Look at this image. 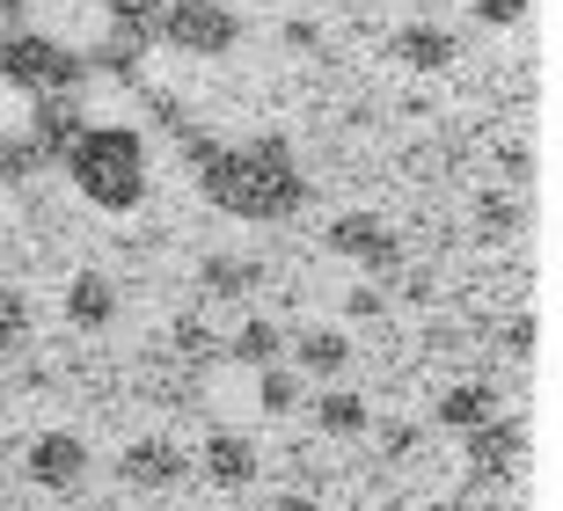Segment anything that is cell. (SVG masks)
<instances>
[{"instance_id":"6da1fadb","label":"cell","mask_w":563,"mask_h":511,"mask_svg":"<svg viewBox=\"0 0 563 511\" xmlns=\"http://www.w3.org/2000/svg\"><path fill=\"white\" fill-rule=\"evenodd\" d=\"M190 162L206 176V198L228 212V220H292L300 204H308V176L292 168L286 140H250V146H212L198 140L190 146Z\"/></svg>"},{"instance_id":"7a4b0ae2","label":"cell","mask_w":563,"mask_h":511,"mask_svg":"<svg viewBox=\"0 0 563 511\" xmlns=\"http://www.w3.org/2000/svg\"><path fill=\"white\" fill-rule=\"evenodd\" d=\"M59 168L96 212H140L146 198V146L132 124H81L59 146Z\"/></svg>"},{"instance_id":"3957f363","label":"cell","mask_w":563,"mask_h":511,"mask_svg":"<svg viewBox=\"0 0 563 511\" xmlns=\"http://www.w3.org/2000/svg\"><path fill=\"white\" fill-rule=\"evenodd\" d=\"M0 81L22 88V96H81L88 88V59L81 52H66V44L37 37V30H8L0 37Z\"/></svg>"},{"instance_id":"277c9868","label":"cell","mask_w":563,"mask_h":511,"mask_svg":"<svg viewBox=\"0 0 563 511\" xmlns=\"http://www.w3.org/2000/svg\"><path fill=\"white\" fill-rule=\"evenodd\" d=\"M154 30L184 59H228L234 44H242V15H234L228 0H162Z\"/></svg>"},{"instance_id":"5b68a950","label":"cell","mask_w":563,"mask_h":511,"mask_svg":"<svg viewBox=\"0 0 563 511\" xmlns=\"http://www.w3.org/2000/svg\"><path fill=\"white\" fill-rule=\"evenodd\" d=\"M88 468H96V453H88L81 431H66V424L37 431V438L22 446V475H30L44 497H74L88 482Z\"/></svg>"},{"instance_id":"8992f818","label":"cell","mask_w":563,"mask_h":511,"mask_svg":"<svg viewBox=\"0 0 563 511\" xmlns=\"http://www.w3.org/2000/svg\"><path fill=\"white\" fill-rule=\"evenodd\" d=\"M322 242H330V256L366 264V270H396L402 264V242H396V226L380 220V212H336Z\"/></svg>"},{"instance_id":"52a82bcc","label":"cell","mask_w":563,"mask_h":511,"mask_svg":"<svg viewBox=\"0 0 563 511\" xmlns=\"http://www.w3.org/2000/svg\"><path fill=\"white\" fill-rule=\"evenodd\" d=\"M520 453H527V424L520 416H490V424H476V431H461V460L483 475V482H498V475H512L520 468Z\"/></svg>"},{"instance_id":"ba28073f","label":"cell","mask_w":563,"mask_h":511,"mask_svg":"<svg viewBox=\"0 0 563 511\" xmlns=\"http://www.w3.org/2000/svg\"><path fill=\"white\" fill-rule=\"evenodd\" d=\"M190 475V453L176 446V438H132L125 453H118V482L125 490H176Z\"/></svg>"},{"instance_id":"9c48e42d","label":"cell","mask_w":563,"mask_h":511,"mask_svg":"<svg viewBox=\"0 0 563 511\" xmlns=\"http://www.w3.org/2000/svg\"><path fill=\"white\" fill-rule=\"evenodd\" d=\"M256 468H264V453H256L250 431H212L206 446H198V475H206L212 490H250Z\"/></svg>"},{"instance_id":"30bf717a","label":"cell","mask_w":563,"mask_h":511,"mask_svg":"<svg viewBox=\"0 0 563 511\" xmlns=\"http://www.w3.org/2000/svg\"><path fill=\"white\" fill-rule=\"evenodd\" d=\"M388 52H396L402 74H446V66L461 59V37L446 30V22L418 15V22H402V30H396V44H388Z\"/></svg>"},{"instance_id":"8fae6325","label":"cell","mask_w":563,"mask_h":511,"mask_svg":"<svg viewBox=\"0 0 563 511\" xmlns=\"http://www.w3.org/2000/svg\"><path fill=\"white\" fill-rule=\"evenodd\" d=\"M59 307H66V322H74V329H110V322H118V286H110L103 270H74Z\"/></svg>"},{"instance_id":"7c38bea8","label":"cell","mask_w":563,"mask_h":511,"mask_svg":"<svg viewBox=\"0 0 563 511\" xmlns=\"http://www.w3.org/2000/svg\"><path fill=\"white\" fill-rule=\"evenodd\" d=\"M498 409H505V402H498V388H490V380H454V388L432 402V424H446V431H476V424H490Z\"/></svg>"},{"instance_id":"4fadbf2b","label":"cell","mask_w":563,"mask_h":511,"mask_svg":"<svg viewBox=\"0 0 563 511\" xmlns=\"http://www.w3.org/2000/svg\"><path fill=\"white\" fill-rule=\"evenodd\" d=\"M286 358H292V373H300V380H336V373L352 366V336H344V329H308Z\"/></svg>"},{"instance_id":"5bb4252c","label":"cell","mask_w":563,"mask_h":511,"mask_svg":"<svg viewBox=\"0 0 563 511\" xmlns=\"http://www.w3.org/2000/svg\"><path fill=\"white\" fill-rule=\"evenodd\" d=\"M314 431L322 438H366L374 431V402L352 395V388H322L314 395Z\"/></svg>"},{"instance_id":"9a60e30c","label":"cell","mask_w":563,"mask_h":511,"mask_svg":"<svg viewBox=\"0 0 563 511\" xmlns=\"http://www.w3.org/2000/svg\"><path fill=\"white\" fill-rule=\"evenodd\" d=\"M81 132V102L74 96H37V118H30V140H37L44 162H59V146Z\"/></svg>"},{"instance_id":"2e32d148","label":"cell","mask_w":563,"mask_h":511,"mask_svg":"<svg viewBox=\"0 0 563 511\" xmlns=\"http://www.w3.org/2000/svg\"><path fill=\"white\" fill-rule=\"evenodd\" d=\"M228 351H234L250 373H256V366H278V358H286V329H278L272 314H250V322L228 336Z\"/></svg>"},{"instance_id":"e0dca14e","label":"cell","mask_w":563,"mask_h":511,"mask_svg":"<svg viewBox=\"0 0 563 511\" xmlns=\"http://www.w3.org/2000/svg\"><path fill=\"white\" fill-rule=\"evenodd\" d=\"M264 286V270L250 264V256H206L198 264V292H212V300H242V292Z\"/></svg>"},{"instance_id":"ac0fdd59","label":"cell","mask_w":563,"mask_h":511,"mask_svg":"<svg viewBox=\"0 0 563 511\" xmlns=\"http://www.w3.org/2000/svg\"><path fill=\"white\" fill-rule=\"evenodd\" d=\"M300 388H308V380H300L286 358H278V366H256V409H272V416H286V409L300 402Z\"/></svg>"},{"instance_id":"d6986e66","label":"cell","mask_w":563,"mask_h":511,"mask_svg":"<svg viewBox=\"0 0 563 511\" xmlns=\"http://www.w3.org/2000/svg\"><path fill=\"white\" fill-rule=\"evenodd\" d=\"M30 329H37V300L22 286H0V351H15Z\"/></svg>"},{"instance_id":"ffe728a7","label":"cell","mask_w":563,"mask_h":511,"mask_svg":"<svg viewBox=\"0 0 563 511\" xmlns=\"http://www.w3.org/2000/svg\"><path fill=\"white\" fill-rule=\"evenodd\" d=\"M534 15V0H468V22L476 30H520Z\"/></svg>"},{"instance_id":"44dd1931","label":"cell","mask_w":563,"mask_h":511,"mask_svg":"<svg viewBox=\"0 0 563 511\" xmlns=\"http://www.w3.org/2000/svg\"><path fill=\"white\" fill-rule=\"evenodd\" d=\"M103 8H110V30H118V37H146V22H154V15H162V0H103Z\"/></svg>"},{"instance_id":"7402d4cb","label":"cell","mask_w":563,"mask_h":511,"mask_svg":"<svg viewBox=\"0 0 563 511\" xmlns=\"http://www.w3.org/2000/svg\"><path fill=\"white\" fill-rule=\"evenodd\" d=\"M30 168H44V154H37V140H8V132H0V184H15V176H30Z\"/></svg>"},{"instance_id":"603a6c76","label":"cell","mask_w":563,"mask_h":511,"mask_svg":"<svg viewBox=\"0 0 563 511\" xmlns=\"http://www.w3.org/2000/svg\"><path fill=\"white\" fill-rule=\"evenodd\" d=\"M476 220L490 226L498 242H512V234H520V204H512V198H483V204H476Z\"/></svg>"},{"instance_id":"cb8c5ba5","label":"cell","mask_w":563,"mask_h":511,"mask_svg":"<svg viewBox=\"0 0 563 511\" xmlns=\"http://www.w3.org/2000/svg\"><path fill=\"white\" fill-rule=\"evenodd\" d=\"M344 314H352V322L380 314V292H374V286H352V292H344Z\"/></svg>"},{"instance_id":"d4e9b609","label":"cell","mask_w":563,"mask_h":511,"mask_svg":"<svg viewBox=\"0 0 563 511\" xmlns=\"http://www.w3.org/2000/svg\"><path fill=\"white\" fill-rule=\"evenodd\" d=\"M505 344H512V351H520V358H527V351H534V322H527V314H520V322L505 329Z\"/></svg>"},{"instance_id":"484cf974","label":"cell","mask_w":563,"mask_h":511,"mask_svg":"<svg viewBox=\"0 0 563 511\" xmlns=\"http://www.w3.org/2000/svg\"><path fill=\"white\" fill-rule=\"evenodd\" d=\"M8 30H30V22H22V0H0V37H8Z\"/></svg>"},{"instance_id":"4316f807","label":"cell","mask_w":563,"mask_h":511,"mask_svg":"<svg viewBox=\"0 0 563 511\" xmlns=\"http://www.w3.org/2000/svg\"><path fill=\"white\" fill-rule=\"evenodd\" d=\"M308 8H330V0H308Z\"/></svg>"}]
</instances>
